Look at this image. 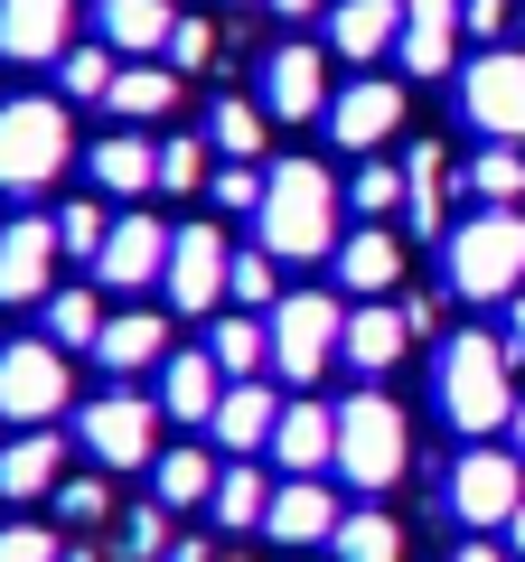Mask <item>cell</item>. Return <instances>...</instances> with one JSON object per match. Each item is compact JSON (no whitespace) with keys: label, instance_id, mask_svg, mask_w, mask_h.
Listing matches in <instances>:
<instances>
[{"label":"cell","instance_id":"cell-1","mask_svg":"<svg viewBox=\"0 0 525 562\" xmlns=\"http://www.w3.org/2000/svg\"><path fill=\"white\" fill-rule=\"evenodd\" d=\"M338 206H347V188L328 179L320 160H282L272 179H262L254 244L272 262H328V254H338Z\"/></svg>","mask_w":525,"mask_h":562},{"label":"cell","instance_id":"cell-22","mask_svg":"<svg viewBox=\"0 0 525 562\" xmlns=\"http://www.w3.org/2000/svg\"><path fill=\"white\" fill-rule=\"evenodd\" d=\"M216 403H225V366L206 357V347H169V366H160V413H169V422H216Z\"/></svg>","mask_w":525,"mask_h":562},{"label":"cell","instance_id":"cell-31","mask_svg":"<svg viewBox=\"0 0 525 562\" xmlns=\"http://www.w3.org/2000/svg\"><path fill=\"white\" fill-rule=\"evenodd\" d=\"M216 450H160V460H150V497L160 506H206L216 497Z\"/></svg>","mask_w":525,"mask_h":562},{"label":"cell","instance_id":"cell-27","mask_svg":"<svg viewBox=\"0 0 525 562\" xmlns=\"http://www.w3.org/2000/svg\"><path fill=\"white\" fill-rule=\"evenodd\" d=\"M404 347H413V319H404V310H384V301H357V310H347V347H338V357L357 366V375H384Z\"/></svg>","mask_w":525,"mask_h":562},{"label":"cell","instance_id":"cell-47","mask_svg":"<svg viewBox=\"0 0 525 562\" xmlns=\"http://www.w3.org/2000/svg\"><path fill=\"white\" fill-rule=\"evenodd\" d=\"M122 553H169V506L150 497L142 516H122Z\"/></svg>","mask_w":525,"mask_h":562},{"label":"cell","instance_id":"cell-50","mask_svg":"<svg viewBox=\"0 0 525 562\" xmlns=\"http://www.w3.org/2000/svg\"><path fill=\"white\" fill-rule=\"evenodd\" d=\"M506 357H516V366H525V301H516V310H506Z\"/></svg>","mask_w":525,"mask_h":562},{"label":"cell","instance_id":"cell-40","mask_svg":"<svg viewBox=\"0 0 525 562\" xmlns=\"http://www.w3.org/2000/svg\"><path fill=\"white\" fill-rule=\"evenodd\" d=\"M347 206H357L366 225H384V216H394V206H404V169H384L376 150H366V169H357V179H347Z\"/></svg>","mask_w":525,"mask_h":562},{"label":"cell","instance_id":"cell-4","mask_svg":"<svg viewBox=\"0 0 525 562\" xmlns=\"http://www.w3.org/2000/svg\"><path fill=\"white\" fill-rule=\"evenodd\" d=\"M404 469H413V422H404V403L384 394V384L347 394V403H338V479L366 487V497H384Z\"/></svg>","mask_w":525,"mask_h":562},{"label":"cell","instance_id":"cell-45","mask_svg":"<svg viewBox=\"0 0 525 562\" xmlns=\"http://www.w3.org/2000/svg\"><path fill=\"white\" fill-rule=\"evenodd\" d=\"M206 57H216V20H188V10H179V29H169V66H179V76H198Z\"/></svg>","mask_w":525,"mask_h":562},{"label":"cell","instance_id":"cell-6","mask_svg":"<svg viewBox=\"0 0 525 562\" xmlns=\"http://www.w3.org/2000/svg\"><path fill=\"white\" fill-rule=\"evenodd\" d=\"M66 403H76V375H66V347L57 338H10V347H0V422L47 431Z\"/></svg>","mask_w":525,"mask_h":562},{"label":"cell","instance_id":"cell-11","mask_svg":"<svg viewBox=\"0 0 525 562\" xmlns=\"http://www.w3.org/2000/svg\"><path fill=\"white\" fill-rule=\"evenodd\" d=\"M57 216H10L0 225V310H38L47 291H57Z\"/></svg>","mask_w":525,"mask_h":562},{"label":"cell","instance_id":"cell-42","mask_svg":"<svg viewBox=\"0 0 525 562\" xmlns=\"http://www.w3.org/2000/svg\"><path fill=\"white\" fill-rule=\"evenodd\" d=\"M262 179H272V169H254V160H216L206 198H216L225 216H262Z\"/></svg>","mask_w":525,"mask_h":562},{"label":"cell","instance_id":"cell-39","mask_svg":"<svg viewBox=\"0 0 525 562\" xmlns=\"http://www.w3.org/2000/svg\"><path fill=\"white\" fill-rule=\"evenodd\" d=\"M206 140H216V160H254V150H262V103L225 94L216 113H206Z\"/></svg>","mask_w":525,"mask_h":562},{"label":"cell","instance_id":"cell-30","mask_svg":"<svg viewBox=\"0 0 525 562\" xmlns=\"http://www.w3.org/2000/svg\"><path fill=\"white\" fill-rule=\"evenodd\" d=\"M169 103H179V66L169 57H132L113 76V94H103V113H122V122H160Z\"/></svg>","mask_w":525,"mask_h":562},{"label":"cell","instance_id":"cell-10","mask_svg":"<svg viewBox=\"0 0 525 562\" xmlns=\"http://www.w3.org/2000/svg\"><path fill=\"white\" fill-rule=\"evenodd\" d=\"M225 272H235V254H225V225H179L169 235V310H188V319H216L225 310Z\"/></svg>","mask_w":525,"mask_h":562},{"label":"cell","instance_id":"cell-16","mask_svg":"<svg viewBox=\"0 0 525 562\" xmlns=\"http://www.w3.org/2000/svg\"><path fill=\"white\" fill-rule=\"evenodd\" d=\"M262 113H282V122H310L320 113L328 122V57L320 47H272V57H262Z\"/></svg>","mask_w":525,"mask_h":562},{"label":"cell","instance_id":"cell-52","mask_svg":"<svg viewBox=\"0 0 525 562\" xmlns=\"http://www.w3.org/2000/svg\"><path fill=\"white\" fill-rule=\"evenodd\" d=\"M506 553L525 562V506H516V516H506Z\"/></svg>","mask_w":525,"mask_h":562},{"label":"cell","instance_id":"cell-36","mask_svg":"<svg viewBox=\"0 0 525 562\" xmlns=\"http://www.w3.org/2000/svg\"><path fill=\"white\" fill-rule=\"evenodd\" d=\"M469 188H479L488 206H516L525 198V140H488L479 160H469Z\"/></svg>","mask_w":525,"mask_h":562},{"label":"cell","instance_id":"cell-15","mask_svg":"<svg viewBox=\"0 0 525 562\" xmlns=\"http://www.w3.org/2000/svg\"><path fill=\"white\" fill-rule=\"evenodd\" d=\"M76 47V0H0V57L10 66H57Z\"/></svg>","mask_w":525,"mask_h":562},{"label":"cell","instance_id":"cell-29","mask_svg":"<svg viewBox=\"0 0 525 562\" xmlns=\"http://www.w3.org/2000/svg\"><path fill=\"white\" fill-rule=\"evenodd\" d=\"M206 357L225 366V384L262 375V366H272V319H262V310H216V328H206Z\"/></svg>","mask_w":525,"mask_h":562},{"label":"cell","instance_id":"cell-28","mask_svg":"<svg viewBox=\"0 0 525 562\" xmlns=\"http://www.w3.org/2000/svg\"><path fill=\"white\" fill-rule=\"evenodd\" d=\"M94 188L103 198H150L160 188V140H142V132H113V140H94Z\"/></svg>","mask_w":525,"mask_h":562},{"label":"cell","instance_id":"cell-38","mask_svg":"<svg viewBox=\"0 0 525 562\" xmlns=\"http://www.w3.org/2000/svg\"><path fill=\"white\" fill-rule=\"evenodd\" d=\"M225 301H235V310H262V319H272V301H282V262L262 254V244H254V254H235V272H225Z\"/></svg>","mask_w":525,"mask_h":562},{"label":"cell","instance_id":"cell-12","mask_svg":"<svg viewBox=\"0 0 525 562\" xmlns=\"http://www.w3.org/2000/svg\"><path fill=\"white\" fill-rule=\"evenodd\" d=\"M442 497H450L460 525H506L525 506V460H516V450H460Z\"/></svg>","mask_w":525,"mask_h":562},{"label":"cell","instance_id":"cell-34","mask_svg":"<svg viewBox=\"0 0 525 562\" xmlns=\"http://www.w3.org/2000/svg\"><path fill=\"white\" fill-rule=\"evenodd\" d=\"M113 76H122V57H113L103 38H76V47L57 57V85H66V103H103V94H113Z\"/></svg>","mask_w":525,"mask_h":562},{"label":"cell","instance_id":"cell-9","mask_svg":"<svg viewBox=\"0 0 525 562\" xmlns=\"http://www.w3.org/2000/svg\"><path fill=\"white\" fill-rule=\"evenodd\" d=\"M460 103L469 122H479L488 140H525V47H479V57L460 66Z\"/></svg>","mask_w":525,"mask_h":562},{"label":"cell","instance_id":"cell-32","mask_svg":"<svg viewBox=\"0 0 525 562\" xmlns=\"http://www.w3.org/2000/svg\"><path fill=\"white\" fill-rule=\"evenodd\" d=\"M338 562H404V525L384 516V506H357V516H338Z\"/></svg>","mask_w":525,"mask_h":562},{"label":"cell","instance_id":"cell-17","mask_svg":"<svg viewBox=\"0 0 525 562\" xmlns=\"http://www.w3.org/2000/svg\"><path fill=\"white\" fill-rule=\"evenodd\" d=\"M169 29H179V0H94V38L132 57H169Z\"/></svg>","mask_w":525,"mask_h":562},{"label":"cell","instance_id":"cell-54","mask_svg":"<svg viewBox=\"0 0 525 562\" xmlns=\"http://www.w3.org/2000/svg\"><path fill=\"white\" fill-rule=\"evenodd\" d=\"M506 431H516V460H525V403H516V422H506Z\"/></svg>","mask_w":525,"mask_h":562},{"label":"cell","instance_id":"cell-23","mask_svg":"<svg viewBox=\"0 0 525 562\" xmlns=\"http://www.w3.org/2000/svg\"><path fill=\"white\" fill-rule=\"evenodd\" d=\"M460 0H404V76H450V47H460Z\"/></svg>","mask_w":525,"mask_h":562},{"label":"cell","instance_id":"cell-5","mask_svg":"<svg viewBox=\"0 0 525 562\" xmlns=\"http://www.w3.org/2000/svg\"><path fill=\"white\" fill-rule=\"evenodd\" d=\"M450 291L460 301H516L525 291V206H479L450 225Z\"/></svg>","mask_w":525,"mask_h":562},{"label":"cell","instance_id":"cell-24","mask_svg":"<svg viewBox=\"0 0 525 562\" xmlns=\"http://www.w3.org/2000/svg\"><path fill=\"white\" fill-rule=\"evenodd\" d=\"M66 479V441L57 431H20V441H0V497L29 506V497H57Z\"/></svg>","mask_w":525,"mask_h":562},{"label":"cell","instance_id":"cell-41","mask_svg":"<svg viewBox=\"0 0 525 562\" xmlns=\"http://www.w3.org/2000/svg\"><path fill=\"white\" fill-rule=\"evenodd\" d=\"M206 179H216V140H160V188H169V198H188V188H206Z\"/></svg>","mask_w":525,"mask_h":562},{"label":"cell","instance_id":"cell-3","mask_svg":"<svg viewBox=\"0 0 525 562\" xmlns=\"http://www.w3.org/2000/svg\"><path fill=\"white\" fill-rule=\"evenodd\" d=\"M66 160H76L66 94H10V103H0V198H38V188H57Z\"/></svg>","mask_w":525,"mask_h":562},{"label":"cell","instance_id":"cell-48","mask_svg":"<svg viewBox=\"0 0 525 562\" xmlns=\"http://www.w3.org/2000/svg\"><path fill=\"white\" fill-rule=\"evenodd\" d=\"M460 29H469V38H488V47H498L506 29H516V0H460Z\"/></svg>","mask_w":525,"mask_h":562},{"label":"cell","instance_id":"cell-49","mask_svg":"<svg viewBox=\"0 0 525 562\" xmlns=\"http://www.w3.org/2000/svg\"><path fill=\"white\" fill-rule=\"evenodd\" d=\"M262 10H272V20H320L328 0H262Z\"/></svg>","mask_w":525,"mask_h":562},{"label":"cell","instance_id":"cell-20","mask_svg":"<svg viewBox=\"0 0 525 562\" xmlns=\"http://www.w3.org/2000/svg\"><path fill=\"white\" fill-rule=\"evenodd\" d=\"M328 47H338L347 66H376L404 47V0H338L328 10Z\"/></svg>","mask_w":525,"mask_h":562},{"label":"cell","instance_id":"cell-8","mask_svg":"<svg viewBox=\"0 0 525 562\" xmlns=\"http://www.w3.org/2000/svg\"><path fill=\"white\" fill-rule=\"evenodd\" d=\"M76 431H85V450H94L103 469H150V460H160V403H150L142 384L94 394V403L76 413Z\"/></svg>","mask_w":525,"mask_h":562},{"label":"cell","instance_id":"cell-53","mask_svg":"<svg viewBox=\"0 0 525 562\" xmlns=\"http://www.w3.org/2000/svg\"><path fill=\"white\" fill-rule=\"evenodd\" d=\"M169 562H206V543H169Z\"/></svg>","mask_w":525,"mask_h":562},{"label":"cell","instance_id":"cell-21","mask_svg":"<svg viewBox=\"0 0 525 562\" xmlns=\"http://www.w3.org/2000/svg\"><path fill=\"white\" fill-rule=\"evenodd\" d=\"M338 291H357V301H384L394 281H404V235H384V225H357V235H338Z\"/></svg>","mask_w":525,"mask_h":562},{"label":"cell","instance_id":"cell-25","mask_svg":"<svg viewBox=\"0 0 525 562\" xmlns=\"http://www.w3.org/2000/svg\"><path fill=\"white\" fill-rule=\"evenodd\" d=\"M94 357H103V375H150V366H169V319L160 310H122V319H103Z\"/></svg>","mask_w":525,"mask_h":562},{"label":"cell","instance_id":"cell-33","mask_svg":"<svg viewBox=\"0 0 525 562\" xmlns=\"http://www.w3.org/2000/svg\"><path fill=\"white\" fill-rule=\"evenodd\" d=\"M404 216H413V235H450V206H442V150H413L404 160Z\"/></svg>","mask_w":525,"mask_h":562},{"label":"cell","instance_id":"cell-51","mask_svg":"<svg viewBox=\"0 0 525 562\" xmlns=\"http://www.w3.org/2000/svg\"><path fill=\"white\" fill-rule=\"evenodd\" d=\"M450 562H516V553H498V543H460Z\"/></svg>","mask_w":525,"mask_h":562},{"label":"cell","instance_id":"cell-46","mask_svg":"<svg viewBox=\"0 0 525 562\" xmlns=\"http://www.w3.org/2000/svg\"><path fill=\"white\" fill-rule=\"evenodd\" d=\"M0 562H66V543L47 525H0Z\"/></svg>","mask_w":525,"mask_h":562},{"label":"cell","instance_id":"cell-37","mask_svg":"<svg viewBox=\"0 0 525 562\" xmlns=\"http://www.w3.org/2000/svg\"><path fill=\"white\" fill-rule=\"evenodd\" d=\"M47 338H57V347H94L103 338V301H94V291H47Z\"/></svg>","mask_w":525,"mask_h":562},{"label":"cell","instance_id":"cell-19","mask_svg":"<svg viewBox=\"0 0 525 562\" xmlns=\"http://www.w3.org/2000/svg\"><path fill=\"white\" fill-rule=\"evenodd\" d=\"M272 460L291 469V479H320V469H338V403H282V431H272Z\"/></svg>","mask_w":525,"mask_h":562},{"label":"cell","instance_id":"cell-13","mask_svg":"<svg viewBox=\"0 0 525 562\" xmlns=\"http://www.w3.org/2000/svg\"><path fill=\"white\" fill-rule=\"evenodd\" d=\"M169 235H179V225H160L150 206L113 216V235H103V254H94V281L103 291H150V281L169 272Z\"/></svg>","mask_w":525,"mask_h":562},{"label":"cell","instance_id":"cell-7","mask_svg":"<svg viewBox=\"0 0 525 562\" xmlns=\"http://www.w3.org/2000/svg\"><path fill=\"white\" fill-rule=\"evenodd\" d=\"M338 347H347L338 291H282V301H272V366H282L291 384H310Z\"/></svg>","mask_w":525,"mask_h":562},{"label":"cell","instance_id":"cell-26","mask_svg":"<svg viewBox=\"0 0 525 562\" xmlns=\"http://www.w3.org/2000/svg\"><path fill=\"white\" fill-rule=\"evenodd\" d=\"M262 535H272V543H328V535H338V497H328L320 479H282Z\"/></svg>","mask_w":525,"mask_h":562},{"label":"cell","instance_id":"cell-35","mask_svg":"<svg viewBox=\"0 0 525 562\" xmlns=\"http://www.w3.org/2000/svg\"><path fill=\"white\" fill-rule=\"evenodd\" d=\"M206 506H216V525H262L272 516V479H262L254 460H225V479H216Z\"/></svg>","mask_w":525,"mask_h":562},{"label":"cell","instance_id":"cell-44","mask_svg":"<svg viewBox=\"0 0 525 562\" xmlns=\"http://www.w3.org/2000/svg\"><path fill=\"white\" fill-rule=\"evenodd\" d=\"M57 516L66 525H103V516H113V487H103V479H57Z\"/></svg>","mask_w":525,"mask_h":562},{"label":"cell","instance_id":"cell-14","mask_svg":"<svg viewBox=\"0 0 525 562\" xmlns=\"http://www.w3.org/2000/svg\"><path fill=\"white\" fill-rule=\"evenodd\" d=\"M394 132H404V85L394 76H357L347 94H328V140L338 150H376Z\"/></svg>","mask_w":525,"mask_h":562},{"label":"cell","instance_id":"cell-55","mask_svg":"<svg viewBox=\"0 0 525 562\" xmlns=\"http://www.w3.org/2000/svg\"><path fill=\"white\" fill-rule=\"evenodd\" d=\"M516 29H525V10H516Z\"/></svg>","mask_w":525,"mask_h":562},{"label":"cell","instance_id":"cell-2","mask_svg":"<svg viewBox=\"0 0 525 562\" xmlns=\"http://www.w3.org/2000/svg\"><path fill=\"white\" fill-rule=\"evenodd\" d=\"M432 394H442V422L469 431V441L506 431V422H516V357H506V338H488V328L442 338V357H432Z\"/></svg>","mask_w":525,"mask_h":562},{"label":"cell","instance_id":"cell-18","mask_svg":"<svg viewBox=\"0 0 525 562\" xmlns=\"http://www.w3.org/2000/svg\"><path fill=\"white\" fill-rule=\"evenodd\" d=\"M216 450L225 460H254V450H272V431H282V403H272V384L262 375H244V384H225V403H216Z\"/></svg>","mask_w":525,"mask_h":562},{"label":"cell","instance_id":"cell-43","mask_svg":"<svg viewBox=\"0 0 525 562\" xmlns=\"http://www.w3.org/2000/svg\"><path fill=\"white\" fill-rule=\"evenodd\" d=\"M103 235H113V216H103L94 198L57 206V244H66V254H76V262H94V254H103Z\"/></svg>","mask_w":525,"mask_h":562}]
</instances>
